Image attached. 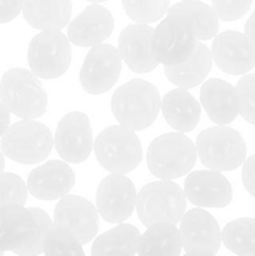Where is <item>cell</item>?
Here are the masks:
<instances>
[{
    "label": "cell",
    "instance_id": "cell-5",
    "mask_svg": "<svg viewBox=\"0 0 255 256\" xmlns=\"http://www.w3.org/2000/svg\"><path fill=\"white\" fill-rule=\"evenodd\" d=\"M195 148L200 162L218 172L238 169L246 159V145L240 132L224 125L202 130Z\"/></svg>",
    "mask_w": 255,
    "mask_h": 256
},
{
    "label": "cell",
    "instance_id": "cell-1",
    "mask_svg": "<svg viewBox=\"0 0 255 256\" xmlns=\"http://www.w3.org/2000/svg\"><path fill=\"white\" fill-rule=\"evenodd\" d=\"M49 215L38 208L8 205L0 208V254L12 252L19 256L44 252V242L52 228Z\"/></svg>",
    "mask_w": 255,
    "mask_h": 256
},
{
    "label": "cell",
    "instance_id": "cell-10",
    "mask_svg": "<svg viewBox=\"0 0 255 256\" xmlns=\"http://www.w3.org/2000/svg\"><path fill=\"white\" fill-rule=\"evenodd\" d=\"M28 62L38 78L56 79L62 76L72 62V49L68 36L60 30H42L30 42Z\"/></svg>",
    "mask_w": 255,
    "mask_h": 256
},
{
    "label": "cell",
    "instance_id": "cell-37",
    "mask_svg": "<svg viewBox=\"0 0 255 256\" xmlns=\"http://www.w3.org/2000/svg\"><path fill=\"white\" fill-rule=\"evenodd\" d=\"M245 35L250 39V42L255 45V12H252V16L245 22Z\"/></svg>",
    "mask_w": 255,
    "mask_h": 256
},
{
    "label": "cell",
    "instance_id": "cell-4",
    "mask_svg": "<svg viewBox=\"0 0 255 256\" xmlns=\"http://www.w3.org/2000/svg\"><path fill=\"white\" fill-rule=\"evenodd\" d=\"M196 162V148L184 132H166L150 142L146 162L150 172L162 180L184 176Z\"/></svg>",
    "mask_w": 255,
    "mask_h": 256
},
{
    "label": "cell",
    "instance_id": "cell-39",
    "mask_svg": "<svg viewBox=\"0 0 255 256\" xmlns=\"http://www.w3.org/2000/svg\"><path fill=\"white\" fill-rule=\"evenodd\" d=\"M90 2H106V0H88Z\"/></svg>",
    "mask_w": 255,
    "mask_h": 256
},
{
    "label": "cell",
    "instance_id": "cell-25",
    "mask_svg": "<svg viewBox=\"0 0 255 256\" xmlns=\"http://www.w3.org/2000/svg\"><path fill=\"white\" fill-rule=\"evenodd\" d=\"M182 249L180 230L172 222H155L140 235L138 254L142 256H176Z\"/></svg>",
    "mask_w": 255,
    "mask_h": 256
},
{
    "label": "cell",
    "instance_id": "cell-2",
    "mask_svg": "<svg viewBox=\"0 0 255 256\" xmlns=\"http://www.w3.org/2000/svg\"><path fill=\"white\" fill-rule=\"evenodd\" d=\"M162 108L159 92L149 82L132 79L112 94V112L120 125L134 132L149 128Z\"/></svg>",
    "mask_w": 255,
    "mask_h": 256
},
{
    "label": "cell",
    "instance_id": "cell-38",
    "mask_svg": "<svg viewBox=\"0 0 255 256\" xmlns=\"http://www.w3.org/2000/svg\"><path fill=\"white\" fill-rule=\"evenodd\" d=\"M4 166H5V160H4V156H2V154L0 152V174L4 172Z\"/></svg>",
    "mask_w": 255,
    "mask_h": 256
},
{
    "label": "cell",
    "instance_id": "cell-28",
    "mask_svg": "<svg viewBox=\"0 0 255 256\" xmlns=\"http://www.w3.org/2000/svg\"><path fill=\"white\" fill-rule=\"evenodd\" d=\"M222 242L230 252L240 256H255V219L242 218L222 229Z\"/></svg>",
    "mask_w": 255,
    "mask_h": 256
},
{
    "label": "cell",
    "instance_id": "cell-24",
    "mask_svg": "<svg viewBox=\"0 0 255 256\" xmlns=\"http://www.w3.org/2000/svg\"><path fill=\"white\" fill-rule=\"evenodd\" d=\"M212 55L202 42H196L194 52L185 62L172 66H164L168 80L182 89L199 85L212 70Z\"/></svg>",
    "mask_w": 255,
    "mask_h": 256
},
{
    "label": "cell",
    "instance_id": "cell-36",
    "mask_svg": "<svg viewBox=\"0 0 255 256\" xmlns=\"http://www.w3.org/2000/svg\"><path fill=\"white\" fill-rule=\"evenodd\" d=\"M10 124V115H9V110L2 104L0 102V136L5 134V132L8 130Z\"/></svg>",
    "mask_w": 255,
    "mask_h": 256
},
{
    "label": "cell",
    "instance_id": "cell-26",
    "mask_svg": "<svg viewBox=\"0 0 255 256\" xmlns=\"http://www.w3.org/2000/svg\"><path fill=\"white\" fill-rule=\"evenodd\" d=\"M168 15L186 19L192 25L198 40L212 39L219 29V16L214 8L200 0H182L168 9Z\"/></svg>",
    "mask_w": 255,
    "mask_h": 256
},
{
    "label": "cell",
    "instance_id": "cell-9",
    "mask_svg": "<svg viewBox=\"0 0 255 256\" xmlns=\"http://www.w3.org/2000/svg\"><path fill=\"white\" fill-rule=\"evenodd\" d=\"M196 42L194 28L186 19L168 15L152 32V52L158 62L172 66L185 62Z\"/></svg>",
    "mask_w": 255,
    "mask_h": 256
},
{
    "label": "cell",
    "instance_id": "cell-30",
    "mask_svg": "<svg viewBox=\"0 0 255 256\" xmlns=\"http://www.w3.org/2000/svg\"><path fill=\"white\" fill-rule=\"evenodd\" d=\"M130 19L142 24H150L162 19L169 9L170 0H122Z\"/></svg>",
    "mask_w": 255,
    "mask_h": 256
},
{
    "label": "cell",
    "instance_id": "cell-8",
    "mask_svg": "<svg viewBox=\"0 0 255 256\" xmlns=\"http://www.w3.org/2000/svg\"><path fill=\"white\" fill-rule=\"evenodd\" d=\"M185 210L186 196L184 190L170 180L149 182L138 194V216L146 226L162 222L176 225Z\"/></svg>",
    "mask_w": 255,
    "mask_h": 256
},
{
    "label": "cell",
    "instance_id": "cell-32",
    "mask_svg": "<svg viewBox=\"0 0 255 256\" xmlns=\"http://www.w3.org/2000/svg\"><path fill=\"white\" fill-rule=\"evenodd\" d=\"M239 114L250 124L255 125V74L244 75L236 86Z\"/></svg>",
    "mask_w": 255,
    "mask_h": 256
},
{
    "label": "cell",
    "instance_id": "cell-16",
    "mask_svg": "<svg viewBox=\"0 0 255 256\" xmlns=\"http://www.w3.org/2000/svg\"><path fill=\"white\" fill-rule=\"evenodd\" d=\"M212 55L218 68L230 75H242L255 66V45L239 32L215 35Z\"/></svg>",
    "mask_w": 255,
    "mask_h": 256
},
{
    "label": "cell",
    "instance_id": "cell-27",
    "mask_svg": "<svg viewBox=\"0 0 255 256\" xmlns=\"http://www.w3.org/2000/svg\"><path fill=\"white\" fill-rule=\"evenodd\" d=\"M140 232L130 224H120L94 240L92 255H128L138 254Z\"/></svg>",
    "mask_w": 255,
    "mask_h": 256
},
{
    "label": "cell",
    "instance_id": "cell-15",
    "mask_svg": "<svg viewBox=\"0 0 255 256\" xmlns=\"http://www.w3.org/2000/svg\"><path fill=\"white\" fill-rule=\"evenodd\" d=\"M54 224L68 230L84 245L96 236L99 218L96 209L89 200L78 195H65L54 210Z\"/></svg>",
    "mask_w": 255,
    "mask_h": 256
},
{
    "label": "cell",
    "instance_id": "cell-33",
    "mask_svg": "<svg viewBox=\"0 0 255 256\" xmlns=\"http://www.w3.org/2000/svg\"><path fill=\"white\" fill-rule=\"evenodd\" d=\"M212 2L220 19L224 22H234L246 14L252 0H212Z\"/></svg>",
    "mask_w": 255,
    "mask_h": 256
},
{
    "label": "cell",
    "instance_id": "cell-13",
    "mask_svg": "<svg viewBox=\"0 0 255 256\" xmlns=\"http://www.w3.org/2000/svg\"><path fill=\"white\" fill-rule=\"evenodd\" d=\"M54 144L65 162L72 164L85 162L92 150V132L88 115L82 112L64 115L56 126Z\"/></svg>",
    "mask_w": 255,
    "mask_h": 256
},
{
    "label": "cell",
    "instance_id": "cell-29",
    "mask_svg": "<svg viewBox=\"0 0 255 256\" xmlns=\"http://www.w3.org/2000/svg\"><path fill=\"white\" fill-rule=\"evenodd\" d=\"M46 256H84L82 244L68 230L52 225L44 242Z\"/></svg>",
    "mask_w": 255,
    "mask_h": 256
},
{
    "label": "cell",
    "instance_id": "cell-34",
    "mask_svg": "<svg viewBox=\"0 0 255 256\" xmlns=\"http://www.w3.org/2000/svg\"><path fill=\"white\" fill-rule=\"evenodd\" d=\"M24 0H0V24L14 20L22 10Z\"/></svg>",
    "mask_w": 255,
    "mask_h": 256
},
{
    "label": "cell",
    "instance_id": "cell-40",
    "mask_svg": "<svg viewBox=\"0 0 255 256\" xmlns=\"http://www.w3.org/2000/svg\"><path fill=\"white\" fill-rule=\"evenodd\" d=\"M0 256H2V254H0Z\"/></svg>",
    "mask_w": 255,
    "mask_h": 256
},
{
    "label": "cell",
    "instance_id": "cell-22",
    "mask_svg": "<svg viewBox=\"0 0 255 256\" xmlns=\"http://www.w3.org/2000/svg\"><path fill=\"white\" fill-rule=\"evenodd\" d=\"M164 119L172 129L179 132H189L196 128L202 115V106L186 89L170 90L162 100Z\"/></svg>",
    "mask_w": 255,
    "mask_h": 256
},
{
    "label": "cell",
    "instance_id": "cell-19",
    "mask_svg": "<svg viewBox=\"0 0 255 256\" xmlns=\"http://www.w3.org/2000/svg\"><path fill=\"white\" fill-rule=\"evenodd\" d=\"M114 18L106 8L92 4L85 8L68 25V39L78 46H95L110 36Z\"/></svg>",
    "mask_w": 255,
    "mask_h": 256
},
{
    "label": "cell",
    "instance_id": "cell-3",
    "mask_svg": "<svg viewBox=\"0 0 255 256\" xmlns=\"http://www.w3.org/2000/svg\"><path fill=\"white\" fill-rule=\"evenodd\" d=\"M0 102L12 114L22 119H35L46 112L48 95L34 72L14 68L2 75Z\"/></svg>",
    "mask_w": 255,
    "mask_h": 256
},
{
    "label": "cell",
    "instance_id": "cell-23",
    "mask_svg": "<svg viewBox=\"0 0 255 256\" xmlns=\"http://www.w3.org/2000/svg\"><path fill=\"white\" fill-rule=\"evenodd\" d=\"M22 15L39 30H62L72 16V0H24Z\"/></svg>",
    "mask_w": 255,
    "mask_h": 256
},
{
    "label": "cell",
    "instance_id": "cell-17",
    "mask_svg": "<svg viewBox=\"0 0 255 256\" xmlns=\"http://www.w3.org/2000/svg\"><path fill=\"white\" fill-rule=\"evenodd\" d=\"M184 192L192 204L200 208H225L232 200L229 180L212 169L190 172L184 182Z\"/></svg>",
    "mask_w": 255,
    "mask_h": 256
},
{
    "label": "cell",
    "instance_id": "cell-7",
    "mask_svg": "<svg viewBox=\"0 0 255 256\" xmlns=\"http://www.w3.org/2000/svg\"><path fill=\"white\" fill-rule=\"evenodd\" d=\"M54 139L42 122L22 119L8 128L2 139V154L24 165L38 164L52 152Z\"/></svg>",
    "mask_w": 255,
    "mask_h": 256
},
{
    "label": "cell",
    "instance_id": "cell-11",
    "mask_svg": "<svg viewBox=\"0 0 255 256\" xmlns=\"http://www.w3.org/2000/svg\"><path fill=\"white\" fill-rule=\"evenodd\" d=\"M122 72V56L116 48L109 44L92 46L79 72L80 85L92 95L109 92Z\"/></svg>",
    "mask_w": 255,
    "mask_h": 256
},
{
    "label": "cell",
    "instance_id": "cell-14",
    "mask_svg": "<svg viewBox=\"0 0 255 256\" xmlns=\"http://www.w3.org/2000/svg\"><path fill=\"white\" fill-rule=\"evenodd\" d=\"M180 235L186 255H214L222 245L219 224L202 209H192L182 215Z\"/></svg>",
    "mask_w": 255,
    "mask_h": 256
},
{
    "label": "cell",
    "instance_id": "cell-6",
    "mask_svg": "<svg viewBox=\"0 0 255 256\" xmlns=\"http://www.w3.org/2000/svg\"><path fill=\"white\" fill-rule=\"evenodd\" d=\"M92 148L99 164L110 172L126 174L140 164L142 158L139 138L124 125H112L102 130Z\"/></svg>",
    "mask_w": 255,
    "mask_h": 256
},
{
    "label": "cell",
    "instance_id": "cell-20",
    "mask_svg": "<svg viewBox=\"0 0 255 256\" xmlns=\"http://www.w3.org/2000/svg\"><path fill=\"white\" fill-rule=\"evenodd\" d=\"M152 26L148 24L128 25L119 35L118 50L122 60L135 72H149L158 66L159 62L152 52Z\"/></svg>",
    "mask_w": 255,
    "mask_h": 256
},
{
    "label": "cell",
    "instance_id": "cell-21",
    "mask_svg": "<svg viewBox=\"0 0 255 256\" xmlns=\"http://www.w3.org/2000/svg\"><path fill=\"white\" fill-rule=\"evenodd\" d=\"M200 102L212 122L228 125L239 114L236 90L222 79H209L200 89Z\"/></svg>",
    "mask_w": 255,
    "mask_h": 256
},
{
    "label": "cell",
    "instance_id": "cell-31",
    "mask_svg": "<svg viewBox=\"0 0 255 256\" xmlns=\"http://www.w3.org/2000/svg\"><path fill=\"white\" fill-rule=\"evenodd\" d=\"M28 186L24 180L12 172L0 174V208L8 205H25Z\"/></svg>",
    "mask_w": 255,
    "mask_h": 256
},
{
    "label": "cell",
    "instance_id": "cell-12",
    "mask_svg": "<svg viewBox=\"0 0 255 256\" xmlns=\"http://www.w3.org/2000/svg\"><path fill=\"white\" fill-rule=\"evenodd\" d=\"M136 190L124 174L108 175L96 190V206L100 216L108 222L119 224L132 216L136 206Z\"/></svg>",
    "mask_w": 255,
    "mask_h": 256
},
{
    "label": "cell",
    "instance_id": "cell-18",
    "mask_svg": "<svg viewBox=\"0 0 255 256\" xmlns=\"http://www.w3.org/2000/svg\"><path fill=\"white\" fill-rule=\"evenodd\" d=\"M75 184V174L64 162L50 160L28 176V192L39 200H56L68 195Z\"/></svg>",
    "mask_w": 255,
    "mask_h": 256
},
{
    "label": "cell",
    "instance_id": "cell-35",
    "mask_svg": "<svg viewBox=\"0 0 255 256\" xmlns=\"http://www.w3.org/2000/svg\"><path fill=\"white\" fill-rule=\"evenodd\" d=\"M242 179L246 192L255 198V155L245 159L244 165H242Z\"/></svg>",
    "mask_w": 255,
    "mask_h": 256
}]
</instances>
